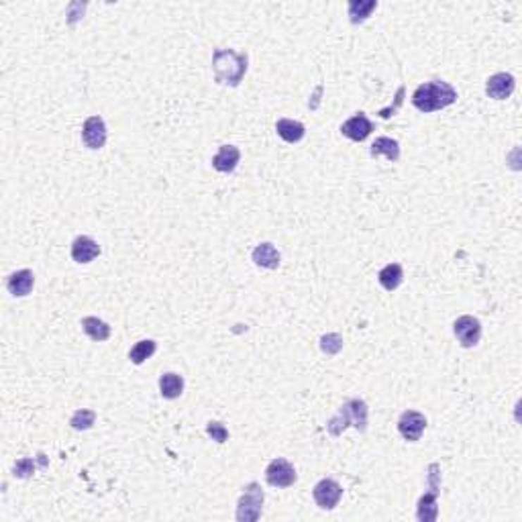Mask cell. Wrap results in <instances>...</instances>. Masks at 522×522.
<instances>
[{
    "mask_svg": "<svg viewBox=\"0 0 522 522\" xmlns=\"http://www.w3.org/2000/svg\"><path fill=\"white\" fill-rule=\"evenodd\" d=\"M457 100V90L447 84L443 80H430L421 84L414 94H412V104L421 111V113H435V111H443L447 106H451Z\"/></svg>",
    "mask_w": 522,
    "mask_h": 522,
    "instance_id": "obj_1",
    "label": "cell"
},
{
    "mask_svg": "<svg viewBox=\"0 0 522 522\" xmlns=\"http://www.w3.org/2000/svg\"><path fill=\"white\" fill-rule=\"evenodd\" d=\"M247 54H237L232 49H216L213 54L214 80L218 84L239 86L247 72Z\"/></svg>",
    "mask_w": 522,
    "mask_h": 522,
    "instance_id": "obj_2",
    "label": "cell"
},
{
    "mask_svg": "<svg viewBox=\"0 0 522 522\" xmlns=\"http://www.w3.org/2000/svg\"><path fill=\"white\" fill-rule=\"evenodd\" d=\"M349 426H355L361 433L368 428V404L359 398H353L339 408V412L327 423V430L333 437H339Z\"/></svg>",
    "mask_w": 522,
    "mask_h": 522,
    "instance_id": "obj_3",
    "label": "cell"
},
{
    "mask_svg": "<svg viewBox=\"0 0 522 522\" xmlns=\"http://www.w3.org/2000/svg\"><path fill=\"white\" fill-rule=\"evenodd\" d=\"M441 492V467L439 464L428 465V492L421 496L416 506V518L421 522H435L439 516L437 498Z\"/></svg>",
    "mask_w": 522,
    "mask_h": 522,
    "instance_id": "obj_4",
    "label": "cell"
},
{
    "mask_svg": "<svg viewBox=\"0 0 522 522\" xmlns=\"http://www.w3.org/2000/svg\"><path fill=\"white\" fill-rule=\"evenodd\" d=\"M263 500L266 494L261 485L257 482H251L243 487V494L237 502V521L239 522H255L259 521L261 510H263Z\"/></svg>",
    "mask_w": 522,
    "mask_h": 522,
    "instance_id": "obj_5",
    "label": "cell"
},
{
    "mask_svg": "<svg viewBox=\"0 0 522 522\" xmlns=\"http://www.w3.org/2000/svg\"><path fill=\"white\" fill-rule=\"evenodd\" d=\"M453 333H455L457 341L461 343V347H476L482 339V323L476 316L464 314L453 323Z\"/></svg>",
    "mask_w": 522,
    "mask_h": 522,
    "instance_id": "obj_6",
    "label": "cell"
},
{
    "mask_svg": "<svg viewBox=\"0 0 522 522\" xmlns=\"http://www.w3.org/2000/svg\"><path fill=\"white\" fill-rule=\"evenodd\" d=\"M426 428V416L418 410H404L398 418V430L400 435L410 441V443H416L421 441L423 433Z\"/></svg>",
    "mask_w": 522,
    "mask_h": 522,
    "instance_id": "obj_7",
    "label": "cell"
},
{
    "mask_svg": "<svg viewBox=\"0 0 522 522\" xmlns=\"http://www.w3.org/2000/svg\"><path fill=\"white\" fill-rule=\"evenodd\" d=\"M266 480L273 487H290V485L296 484L298 476H296V469H294V465L290 461L273 459L266 467Z\"/></svg>",
    "mask_w": 522,
    "mask_h": 522,
    "instance_id": "obj_8",
    "label": "cell"
},
{
    "mask_svg": "<svg viewBox=\"0 0 522 522\" xmlns=\"http://www.w3.org/2000/svg\"><path fill=\"white\" fill-rule=\"evenodd\" d=\"M341 496H343V487L337 484L335 480H330V478L321 480L318 484L314 485V490H312L314 502H316L318 508H323V510H333L339 504Z\"/></svg>",
    "mask_w": 522,
    "mask_h": 522,
    "instance_id": "obj_9",
    "label": "cell"
},
{
    "mask_svg": "<svg viewBox=\"0 0 522 522\" xmlns=\"http://www.w3.org/2000/svg\"><path fill=\"white\" fill-rule=\"evenodd\" d=\"M82 141L88 149H102L106 143V125L102 120V116H90L84 120L82 127Z\"/></svg>",
    "mask_w": 522,
    "mask_h": 522,
    "instance_id": "obj_10",
    "label": "cell"
},
{
    "mask_svg": "<svg viewBox=\"0 0 522 522\" xmlns=\"http://www.w3.org/2000/svg\"><path fill=\"white\" fill-rule=\"evenodd\" d=\"M516 88V80L512 74H506V72H500V74H494V76L487 77L485 82V94L494 100H506V98L512 97Z\"/></svg>",
    "mask_w": 522,
    "mask_h": 522,
    "instance_id": "obj_11",
    "label": "cell"
},
{
    "mask_svg": "<svg viewBox=\"0 0 522 522\" xmlns=\"http://www.w3.org/2000/svg\"><path fill=\"white\" fill-rule=\"evenodd\" d=\"M371 131H373V123L366 116V113H357L341 125V133L351 141H357V143L366 141L371 135Z\"/></svg>",
    "mask_w": 522,
    "mask_h": 522,
    "instance_id": "obj_12",
    "label": "cell"
},
{
    "mask_svg": "<svg viewBox=\"0 0 522 522\" xmlns=\"http://www.w3.org/2000/svg\"><path fill=\"white\" fill-rule=\"evenodd\" d=\"M100 255V245L92 237L80 235L72 243V259L76 263H90L92 259H97Z\"/></svg>",
    "mask_w": 522,
    "mask_h": 522,
    "instance_id": "obj_13",
    "label": "cell"
},
{
    "mask_svg": "<svg viewBox=\"0 0 522 522\" xmlns=\"http://www.w3.org/2000/svg\"><path fill=\"white\" fill-rule=\"evenodd\" d=\"M241 159V151L235 145H220V149L213 157V168L220 174H231Z\"/></svg>",
    "mask_w": 522,
    "mask_h": 522,
    "instance_id": "obj_14",
    "label": "cell"
},
{
    "mask_svg": "<svg viewBox=\"0 0 522 522\" xmlns=\"http://www.w3.org/2000/svg\"><path fill=\"white\" fill-rule=\"evenodd\" d=\"M33 286H35V275H33V271L31 270L15 271V273H11L8 280H6V288H8V292H11L13 296H17V298H23V296L31 294Z\"/></svg>",
    "mask_w": 522,
    "mask_h": 522,
    "instance_id": "obj_15",
    "label": "cell"
},
{
    "mask_svg": "<svg viewBox=\"0 0 522 522\" xmlns=\"http://www.w3.org/2000/svg\"><path fill=\"white\" fill-rule=\"evenodd\" d=\"M275 131L286 143H298L306 135V127L300 120H292V118H280L275 123Z\"/></svg>",
    "mask_w": 522,
    "mask_h": 522,
    "instance_id": "obj_16",
    "label": "cell"
},
{
    "mask_svg": "<svg viewBox=\"0 0 522 522\" xmlns=\"http://www.w3.org/2000/svg\"><path fill=\"white\" fill-rule=\"evenodd\" d=\"M253 261L255 266L259 268H266V270H278L280 268V253L278 249L271 245V243H261L253 249Z\"/></svg>",
    "mask_w": 522,
    "mask_h": 522,
    "instance_id": "obj_17",
    "label": "cell"
},
{
    "mask_svg": "<svg viewBox=\"0 0 522 522\" xmlns=\"http://www.w3.org/2000/svg\"><path fill=\"white\" fill-rule=\"evenodd\" d=\"M369 155L371 157L386 155L390 161H398L400 159V143L396 139H390V137H378L369 147Z\"/></svg>",
    "mask_w": 522,
    "mask_h": 522,
    "instance_id": "obj_18",
    "label": "cell"
},
{
    "mask_svg": "<svg viewBox=\"0 0 522 522\" xmlns=\"http://www.w3.org/2000/svg\"><path fill=\"white\" fill-rule=\"evenodd\" d=\"M159 392H161V396L166 398V400H175V398H180L182 396V392H184V378L182 375H178V373H163L161 378H159Z\"/></svg>",
    "mask_w": 522,
    "mask_h": 522,
    "instance_id": "obj_19",
    "label": "cell"
},
{
    "mask_svg": "<svg viewBox=\"0 0 522 522\" xmlns=\"http://www.w3.org/2000/svg\"><path fill=\"white\" fill-rule=\"evenodd\" d=\"M82 330H84L92 341H97V343H102V341H106V339L111 337V327H108L104 321L97 318V316H86V318H82Z\"/></svg>",
    "mask_w": 522,
    "mask_h": 522,
    "instance_id": "obj_20",
    "label": "cell"
},
{
    "mask_svg": "<svg viewBox=\"0 0 522 522\" xmlns=\"http://www.w3.org/2000/svg\"><path fill=\"white\" fill-rule=\"evenodd\" d=\"M378 280L384 286V290L394 292L402 284V280H404V270H402L400 263H387L386 268L378 273Z\"/></svg>",
    "mask_w": 522,
    "mask_h": 522,
    "instance_id": "obj_21",
    "label": "cell"
},
{
    "mask_svg": "<svg viewBox=\"0 0 522 522\" xmlns=\"http://www.w3.org/2000/svg\"><path fill=\"white\" fill-rule=\"evenodd\" d=\"M378 8V0H351L349 2V17L353 25H359L368 19L371 11Z\"/></svg>",
    "mask_w": 522,
    "mask_h": 522,
    "instance_id": "obj_22",
    "label": "cell"
},
{
    "mask_svg": "<svg viewBox=\"0 0 522 522\" xmlns=\"http://www.w3.org/2000/svg\"><path fill=\"white\" fill-rule=\"evenodd\" d=\"M155 351H157V343H155L154 339H143V341L135 343V347L129 351V359L135 366H141V363H145L154 355Z\"/></svg>",
    "mask_w": 522,
    "mask_h": 522,
    "instance_id": "obj_23",
    "label": "cell"
},
{
    "mask_svg": "<svg viewBox=\"0 0 522 522\" xmlns=\"http://www.w3.org/2000/svg\"><path fill=\"white\" fill-rule=\"evenodd\" d=\"M97 423V412L94 410H88V408H82L76 410L70 418V425L74 430H88L92 428V425Z\"/></svg>",
    "mask_w": 522,
    "mask_h": 522,
    "instance_id": "obj_24",
    "label": "cell"
},
{
    "mask_svg": "<svg viewBox=\"0 0 522 522\" xmlns=\"http://www.w3.org/2000/svg\"><path fill=\"white\" fill-rule=\"evenodd\" d=\"M321 349H323V353H327V355H337V353L343 349V337L337 335V333L325 335V337L321 339Z\"/></svg>",
    "mask_w": 522,
    "mask_h": 522,
    "instance_id": "obj_25",
    "label": "cell"
},
{
    "mask_svg": "<svg viewBox=\"0 0 522 522\" xmlns=\"http://www.w3.org/2000/svg\"><path fill=\"white\" fill-rule=\"evenodd\" d=\"M35 469H37V465H35V459H31V457L19 459L17 464L13 465V473H15V478H29V476H33V473H35Z\"/></svg>",
    "mask_w": 522,
    "mask_h": 522,
    "instance_id": "obj_26",
    "label": "cell"
},
{
    "mask_svg": "<svg viewBox=\"0 0 522 522\" xmlns=\"http://www.w3.org/2000/svg\"><path fill=\"white\" fill-rule=\"evenodd\" d=\"M206 433H209V437H213V441H216V443H227V439H229V430L225 428V425H220L216 421H211L206 425Z\"/></svg>",
    "mask_w": 522,
    "mask_h": 522,
    "instance_id": "obj_27",
    "label": "cell"
},
{
    "mask_svg": "<svg viewBox=\"0 0 522 522\" xmlns=\"http://www.w3.org/2000/svg\"><path fill=\"white\" fill-rule=\"evenodd\" d=\"M402 98H404V86H400V88H398V94H396V104H394L392 108H384V111H380V116H382V118H387V116L394 115V113H396V108L402 104Z\"/></svg>",
    "mask_w": 522,
    "mask_h": 522,
    "instance_id": "obj_28",
    "label": "cell"
}]
</instances>
